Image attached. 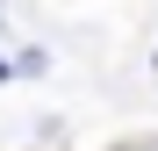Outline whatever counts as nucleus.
I'll list each match as a JSON object with an SVG mask.
<instances>
[{
    "label": "nucleus",
    "instance_id": "1",
    "mask_svg": "<svg viewBox=\"0 0 158 151\" xmlns=\"http://www.w3.org/2000/svg\"><path fill=\"white\" fill-rule=\"evenodd\" d=\"M122 151H144V144H122ZM151 151H158V144H151Z\"/></svg>",
    "mask_w": 158,
    "mask_h": 151
},
{
    "label": "nucleus",
    "instance_id": "2",
    "mask_svg": "<svg viewBox=\"0 0 158 151\" xmlns=\"http://www.w3.org/2000/svg\"><path fill=\"white\" fill-rule=\"evenodd\" d=\"M0 79H7V65H0Z\"/></svg>",
    "mask_w": 158,
    "mask_h": 151
}]
</instances>
